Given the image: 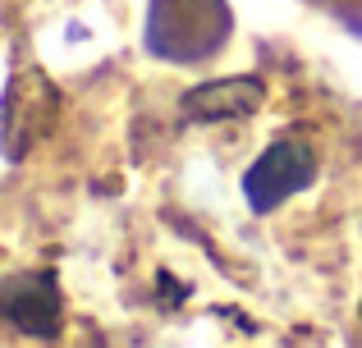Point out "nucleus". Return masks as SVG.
<instances>
[{
  "instance_id": "20e7f679",
  "label": "nucleus",
  "mask_w": 362,
  "mask_h": 348,
  "mask_svg": "<svg viewBox=\"0 0 362 348\" xmlns=\"http://www.w3.org/2000/svg\"><path fill=\"white\" fill-rule=\"evenodd\" d=\"M0 321H9L28 340H55L64 325L55 270H14L0 280Z\"/></svg>"
},
{
  "instance_id": "39448f33",
  "label": "nucleus",
  "mask_w": 362,
  "mask_h": 348,
  "mask_svg": "<svg viewBox=\"0 0 362 348\" xmlns=\"http://www.w3.org/2000/svg\"><path fill=\"white\" fill-rule=\"evenodd\" d=\"M266 106V83L252 78V73H239V78H211L197 83L179 97V110L193 124H234V119H252L257 110Z\"/></svg>"
},
{
  "instance_id": "7ed1b4c3",
  "label": "nucleus",
  "mask_w": 362,
  "mask_h": 348,
  "mask_svg": "<svg viewBox=\"0 0 362 348\" xmlns=\"http://www.w3.org/2000/svg\"><path fill=\"white\" fill-rule=\"evenodd\" d=\"M317 179V152L303 138H275L243 174V197L252 211H275Z\"/></svg>"
},
{
  "instance_id": "f03ea898",
  "label": "nucleus",
  "mask_w": 362,
  "mask_h": 348,
  "mask_svg": "<svg viewBox=\"0 0 362 348\" xmlns=\"http://www.w3.org/2000/svg\"><path fill=\"white\" fill-rule=\"evenodd\" d=\"M55 115H60V92L46 78L42 69H18L5 88V101H0V152H5L9 165L28 161L33 147L42 138H51Z\"/></svg>"
},
{
  "instance_id": "f257e3e1",
  "label": "nucleus",
  "mask_w": 362,
  "mask_h": 348,
  "mask_svg": "<svg viewBox=\"0 0 362 348\" xmlns=\"http://www.w3.org/2000/svg\"><path fill=\"white\" fill-rule=\"evenodd\" d=\"M230 0H147V55L165 64H202L230 42Z\"/></svg>"
}]
</instances>
